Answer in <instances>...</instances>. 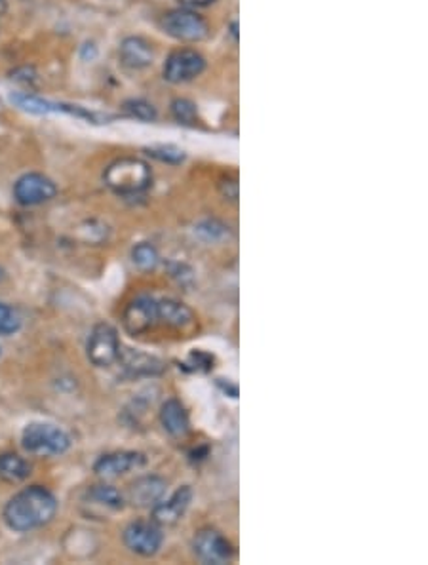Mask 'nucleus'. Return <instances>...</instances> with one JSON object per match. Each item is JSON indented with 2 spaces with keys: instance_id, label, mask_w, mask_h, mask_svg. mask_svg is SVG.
I'll return each instance as SVG.
<instances>
[{
  "instance_id": "1",
  "label": "nucleus",
  "mask_w": 428,
  "mask_h": 565,
  "mask_svg": "<svg viewBox=\"0 0 428 565\" xmlns=\"http://www.w3.org/2000/svg\"><path fill=\"white\" fill-rule=\"evenodd\" d=\"M58 512V499L43 486H31L18 491L4 506V524L18 533L43 528Z\"/></svg>"
},
{
  "instance_id": "2",
  "label": "nucleus",
  "mask_w": 428,
  "mask_h": 565,
  "mask_svg": "<svg viewBox=\"0 0 428 565\" xmlns=\"http://www.w3.org/2000/svg\"><path fill=\"white\" fill-rule=\"evenodd\" d=\"M105 185L120 196H135L145 192L153 183V172L145 160L118 159L110 164L105 174Z\"/></svg>"
},
{
  "instance_id": "3",
  "label": "nucleus",
  "mask_w": 428,
  "mask_h": 565,
  "mask_svg": "<svg viewBox=\"0 0 428 565\" xmlns=\"http://www.w3.org/2000/svg\"><path fill=\"white\" fill-rule=\"evenodd\" d=\"M21 446L36 457L63 455L71 447V436L50 422H29L21 432Z\"/></svg>"
},
{
  "instance_id": "4",
  "label": "nucleus",
  "mask_w": 428,
  "mask_h": 565,
  "mask_svg": "<svg viewBox=\"0 0 428 565\" xmlns=\"http://www.w3.org/2000/svg\"><path fill=\"white\" fill-rule=\"evenodd\" d=\"M162 29L175 40L197 45L210 37V25L197 10L177 8L164 13Z\"/></svg>"
},
{
  "instance_id": "5",
  "label": "nucleus",
  "mask_w": 428,
  "mask_h": 565,
  "mask_svg": "<svg viewBox=\"0 0 428 565\" xmlns=\"http://www.w3.org/2000/svg\"><path fill=\"white\" fill-rule=\"evenodd\" d=\"M164 535L162 528L153 520H135L122 531V543L132 554L153 558L158 554Z\"/></svg>"
},
{
  "instance_id": "6",
  "label": "nucleus",
  "mask_w": 428,
  "mask_h": 565,
  "mask_svg": "<svg viewBox=\"0 0 428 565\" xmlns=\"http://www.w3.org/2000/svg\"><path fill=\"white\" fill-rule=\"evenodd\" d=\"M206 70V58L190 48L174 50L164 61L162 75L170 84H185L198 78Z\"/></svg>"
},
{
  "instance_id": "7",
  "label": "nucleus",
  "mask_w": 428,
  "mask_h": 565,
  "mask_svg": "<svg viewBox=\"0 0 428 565\" xmlns=\"http://www.w3.org/2000/svg\"><path fill=\"white\" fill-rule=\"evenodd\" d=\"M120 350L122 345L118 339V332L113 326H109V323H98V326H93L86 345V355L95 367H110L117 364Z\"/></svg>"
},
{
  "instance_id": "8",
  "label": "nucleus",
  "mask_w": 428,
  "mask_h": 565,
  "mask_svg": "<svg viewBox=\"0 0 428 565\" xmlns=\"http://www.w3.org/2000/svg\"><path fill=\"white\" fill-rule=\"evenodd\" d=\"M192 550L204 563L223 565L234 558L232 543L215 529H200L192 539Z\"/></svg>"
},
{
  "instance_id": "9",
  "label": "nucleus",
  "mask_w": 428,
  "mask_h": 565,
  "mask_svg": "<svg viewBox=\"0 0 428 565\" xmlns=\"http://www.w3.org/2000/svg\"><path fill=\"white\" fill-rule=\"evenodd\" d=\"M58 194V187L55 183L46 177L44 174H25L21 176L16 185H13V199H16L21 206H38L50 202Z\"/></svg>"
},
{
  "instance_id": "10",
  "label": "nucleus",
  "mask_w": 428,
  "mask_h": 565,
  "mask_svg": "<svg viewBox=\"0 0 428 565\" xmlns=\"http://www.w3.org/2000/svg\"><path fill=\"white\" fill-rule=\"evenodd\" d=\"M124 330L130 335L140 337L153 332L158 326V308L157 299L153 298H137L133 299L122 315Z\"/></svg>"
},
{
  "instance_id": "11",
  "label": "nucleus",
  "mask_w": 428,
  "mask_h": 565,
  "mask_svg": "<svg viewBox=\"0 0 428 565\" xmlns=\"http://www.w3.org/2000/svg\"><path fill=\"white\" fill-rule=\"evenodd\" d=\"M124 499L122 493L107 484H100V486H92L88 487V491L85 493V499H82V504L88 508V514L95 516V518H107L109 514L120 512L124 508Z\"/></svg>"
},
{
  "instance_id": "12",
  "label": "nucleus",
  "mask_w": 428,
  "mask_h": 565,
  "mask_svg": "<svg viewBox=\"0 0 428 565\" xmlns=\"http://www.w3.org/2000/svg\"><path fill=\"white\" fill-rule=\"evenodd\" d=\"M147 463L145 455L140 451H113V454L101 455L93 464V472L101 478H117L137 471Z\"/></svg>"
},
{
  "instance_id": "13",
  "label": "nucleus",
  "mask_w": 428,
  "mask_h": 565,
  "mask_svg": "<svg viewBox=\"0 0 428 565\" xmlns=\"http://www.w3.org/2000/svg\"><path fill=\"white\" fill-rule=\"evenodd\" d=\"M168 484L160 476H141L130 484L126 493V503L137 508H153L166 495Z\"/></svg>"
},
{
  "instance_id": "14",
  "label": "nucleus",
  "mask_w": 428,
  "mask_h": 565,
  "mask_svg": "<svg viewBox=\"0 0 428 565\" xmlns=\"http://www.w3.org/2000/svg\"><path fill=\"white\" fill-rule=\"evenodd\" d=\"M192 501V489L189 486L179 487L174 491L168 499H162L153 506V521L160 528L164 526H175L179 520L185 516Z\"/></svg>"
},
{
  "instance_id": "15",
  "label": "nucleus",
  "mask_w": 428,
  "mask_h": 565,
  "mask_svg": "<svg viewBox=\"0 0 428 565\" xmlns=\"http://www.w3.org/2000/svg\"><path fill=\"white\" fill-rule=\"evenodd\" d=\"M120 63L132 70H141L153 65L155 50L153 45L143 37H126L120 42L118 48Z\"/></svg>"
},
{
  "instance_id": "16",
  "label": "nucleus",
  "mask_w": 428,
  "mask_h": 565,
  "mask_svg": "<svg viewBox=\"0 0 428 565\" xmlns=\"http://www.w3.org/2000/svg\"><path fill=\"white\" fill-rule=\"evenodd\" d=\"M157 308L158 323H162V326H168L177 332H189L195 328L197 316L185 303L175 299H160L157 301Z\"/></svg>"
},
{
  "instance_id": "17",
  "label": "nucleus",
  "mask_w": 428,
  "mask_h": 565,
  "mask_svg": "<svg viewBox=\"0 0 428 565\" xmlns=\"http://www.w3.org/2000/svg\"><path fill=\"white\" fill-rule=\"evenodd\" d=\"M160 422H162L164 430L174 438H183L190 430V421H189L187 409L182 402L175 400V398H170L162 404Z\"/></svg>"
},
{
  "instance_id": "18",
  "label": "nucleus",
  "mask_w": 428,
  "mask_h": 565,
  "mask_svg": "<svg viewBox=\"0 0 428 565\" xmlns=\"http://www.w3.org/2000/svg\"><path fill=\"white\" fill-rule=\"evenodd\" d=\"M118 362L130 375H137V377L141 375L153 377L164 372V364L157 356H150V355H145V352H137L132 348L120 350Z\"/></svg>"
},
{
  "instance_id": "19",
  "label": "nucleus",
  "mask_w": 428,
  "mask_h": 565,
  "mask_svg": "<svg viewBox=\"0 0 428 565\" xmlns=\"http://www.w3.org/2000/svg\"><path fill=\"white\" fill-rule=\"evenodd\" d=\"M31 476V464L18 454H0V479L6 484H21Z\"/></svg>"
},
{
  "instance_id": "20",
  "label": "nucleus",
  "mask_w": 428,
  "mask_h": 565,
  "mask_svg": "<svg viewBox=\"0 0 428 565\" xmlns=\"http://www.w3.org/2000/svg\"><path fill=\"white\" fill-rule=\"evenodd\" d=\"M132 261L140 271H155L160 263V253L153 244L141 242L132 250Z\"/></svg>"
},
{
  "instance_id": "21",
  "label": "nucleus",
  "mask_w": 428,
  "mask_h": 565,
  "mask_svg": "<svg viewBox=\"0 0 428 565\" xmlns=\"http://www.w3.org/2000/svg\"><path fill=\"white\" fill-rule=\"evenodd\" d=\"M170 111H172V117L179 124H183V126H197L198 124L197 103H192L190 100H187V97H177V100H174L170 105Z\"/></svg>"
},
{
  "instance_id": "22",
  "label": "nucleus",
  "mask_w": 428,
  "mask_h": 565,
  "mask_svg": "<svg viewBox=\"0 0 428 565\" xmlns=\"http://www.w3.org/2000/svg\"><path fill=\"white\" fill-rule=\"evenodd\" d=\"M147 152H149L153 159H157L158 162L172 164V166L182 164V162H185V159H187L185 151L175 147V145H153V147L147 149Z\"/></svg>"
},
{
  "instance_id": "23",
  "label": "nucleus",
  "mask_w": 428,
  "mask_h": 565,
  "mask_svg": "<svg viewBox=\"0 0 428 565\" xmlns=\"http://www.w3.org/2000/svg\"><path fill=\"white\" fill-rule=\"evenodd\" d=\"M122 107L130 117H133L137 120H143V122H155L158 117L155 105L145 102V100H128Z\"/></svg>"
},
{
  "instance_id": "24",
  "label": "nucleus",
  "mask_w": 428,
  "mask_h": 565,
  "mask_svg": "<svg viewBox=\"0 0 428 565\" xmlns=\"http://www.w3.org/2000/svg\"><path fill=\"white\" fill-rule=\"evenodd\" d=\"M21 316L13 307L0 303V335H12L20 332Z\"/></svg>"
},
{
  "instance_id": "25",
  "label": "nucleus",
  "mask_w": 428,
  "mask_h": 565,
  "mask_svg": "<svg viewBox=\"0 0 428 565\" xmlns=\"http://www.w3.org/2000/svg\"><path fill=\"white\" fill-rule=\"evenodd\" d=\"M197 233L204 238V240H212V242H217V240H223L229 236V227H225L223 223H219L215 219L212 221H204L197 227Z\"/></svg>"
},
{
  "instance_id": "26",
  "label": "nucleus",
  "mask_w": 428,
  "mask_h": 565,
  "mask_svg": "<svg viewBox=\"0 0 428 565\" xmlns=\"http://www.w3.org/2000/svg\"><path fill=\"white\" fill-rule=\"evenodd\" d=\"M185 365H189L190 372L208 373L214 370V356L204 350H195V352H190V356L187 358Z\"/></svg>"
},
{
  "instance_id": "27",
  "label": "nucleus",
  "mask_w": 428,
  "mask_h": 565,
  "mask_svg": "<svg viewBox=\"0 0 428 565\" xmlns=\"http://www.w3.org/2000/svg\"><path fill=\"white\" fill-rule=\"evenodd\" d=\"M219 189H221V192H223L225 199L237 202V199H238V181H237V177L223 181V183H221V185H219Z\"/></svg>"
},
{
  "instance_id": "28",
  "label": "nucleus",
  "mask_w": 428,
  "mask_h": 565,
  "mask_svg": "<svg viewBox=\"0 0 428 565\" xmlns=\"http://www.w3.org/2000/svg\"><path fill=\"white\" fill-rule=\"evenodd\" d=\"M215 3V0H179L182 8H189V10H198V8H208Z\"/></svg>"
},
{
  "instance_id": "29",
  "label": "nucleus",
  "mask_w": 428,
  "mask_h": 565,
  "mask_svg": "<svg viewBox=\"0 0 428 565\" xmlns=\"http://www.w3.org/2000/svg\"><path fill=\"white\" fill-rule=\"evenodd\" d=\"M6 12V0H0V16Z\"/></svg>"
},
{
  "instance_id": "30",
  "label": "nucleus",
  "mask_w": 428,
  "mask_h": 565,
  "mask_svg": "<svg viewBox=\"0 0 428 565\" xmlns=\"http://www.w3.org/2000/svg\"><path fill=\"white\" fill-rule=\"evenodd\" d=\"M3 278H4V271H3V268H0V280H3Z\"/></svg>"
}]
</instances>
